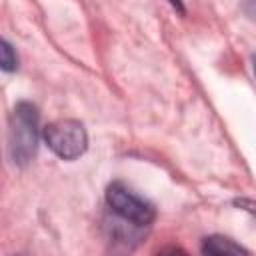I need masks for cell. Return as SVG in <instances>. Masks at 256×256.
Segmentation results:
<instances>
[{
	"label": "cell",
	"instance_id": "5",
	"mask_svg": "<svg viewBox=\"0 0 256 256\" xmlns=\"http://www.w3.org/2000/svg\"><path fill=\"white\" fill-rule=\"evenodd\" d=\"M0 52H2V70H4V72L16 70V66H18V56H16V52H14V48H12V44H10L8 40H2Z\"/></svg>",
	"mask_w": 256,
	"mask_h": 256
},
{
	"label": "cell",
	"instance_id": "7",
	"mask_svg": "<svg viewBox=\"0 0 256 256\" xmlns=\"http://www.w3.org/2000/svg\"><path fill=\"white\" fill-rule=\"evenodd\" d=\"M168 2H170V4L180 12V14H184V4H182V0H168Z\"/></svg>",
	"mask_w": 256,
	"mask_h": 256
},
{
	"label": "cell",
	"instance_id": "4",
	"mask_svg": "<svg viewBox=\"0 0 256 256\" xmlns=\"http://www.w3.org/2000/svg\"><path fill=\"white\" fill-rule=\"evenodd\" d=\"M204 254H246L248 250L226 236H208L202 242Z\"/></svg>",
	"mask_w": 256,
	"mask_h": 256
},
{
	"label": "cell",
	"instance_id": "8",
	"mask_svg": "<svg viewBox=\"0 0 256 256\" xmlns=\"http://www.w3.org/2000/svg\"><path fill=\"white\" fill-rule=\"evenodd\" d=\"M254 72H256V62H254Z\"/></svg>",
	"mask_w": 256,
	"mask_h": 256
},
{
	"label": "cell",
	"instance_id": "3",
	"mask_svg": "<svg viewBox=\"0 0 256 256\" xmlns=\"http://www.w3.org/2000/svg\"><path fill=\"white\" fill-rule=\"evenodd\" d=\"M106 202H108V206L120 218H124L126 222H130L134 226H148L156 218L154 206L148 200H144L138 194H134L122 182H114V184L108 186V190H106Z\"/></svg>",
	"mask_w": 256,
	"mask_h": 256
},
{
	"label": "cell",
	"instance_id": "6",
	"mask_svg": "<svg viewBox=\"0 0 256 256\" xmlns=\"http://www.w3.org/2000/svg\"><path fill=\"white\" fill-rule=\"evenodd\" d=\"M242 10H244V14H246L248 18L256 20V0H244Z\"/></svg>",
	"mask_w": 256,
	"mask_h": 256
},
{
	"label": "cell",
	"instance_id": "1",
	"mask_svg": "<svg viewBox=\"0 0 256 256\" xmlns=\"http://www.w3.org/2000/svg\"><path fill=\"white\" fill-rule=\"evenodd\" d=\"M38 110L30 102H18L8 130V150L16 166H26L36 156L38 148Z\"/></svg>",
	"mask_w": 256,
	"mask_h": 256
},
{
	"label": "cell",
	"instance_id": "2",
	"mask_svg": "<svg viewBox=\"0 0 256 256\" xmlns=\"http://www.w3.org/2000/svg\"><path fill=\"white\" fill-rule=\"evenodd\" d=\"M46 146L62 160H76L88 148V134L78 120H56L50 122L44 132Z\"/></svg>",
	"mask_w": 256,
	"mask_h": 256
}]
</instances>
